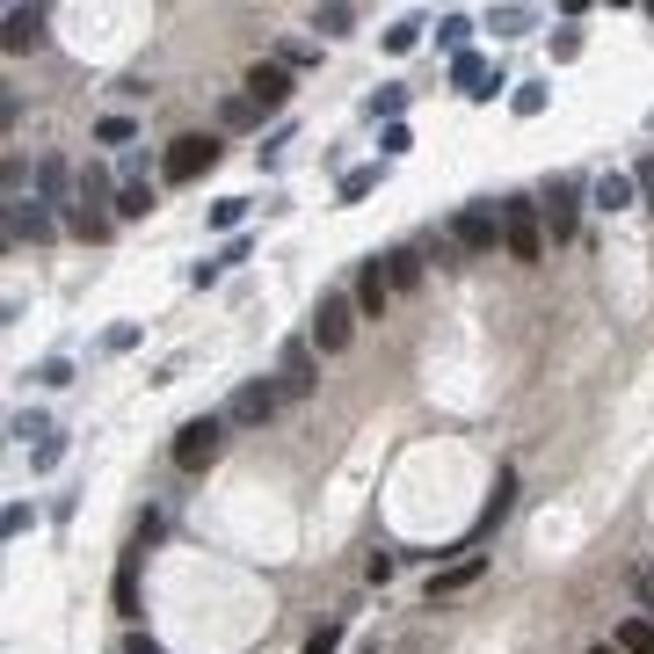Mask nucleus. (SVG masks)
I'll return each instance as SVG.
<instances>
[{"label": "nucleus", "mask_w": 654, "mask_h": 654, "mask_svg": "<svg viewBox=\"0 0 654 654\" xmlns=\"http://www.w3.org/2000/svg\"><path fill=\"white\" fill-rule=\"evenodd\" d=\"M502 247H509V262H546V219H538L531 197H502Z\"/></svg>", "instance_id": "obj_1"}, {"label": "nucleus", "mask_w": 654, "mask_h": 654, "mask_svg": "<svg viewBox=\"0 0 654 654\" xmlns=\"http://www.w3.org/2000/svg\"><path fill=\"white\" fill-rule=\"evenodd\" d=\"M109 225H117V197H109L103 168L81 175V204L66 211V233H81V241H109Z\"/></svg>", "instance_id": "obj_2"}, {"label": "nucleus", "mask_w": 654, "mask_h": 654, "mask_svg": "<svg viewBox=\"0 0 654 654\" xmlns=\"http://www.w3.org/2000/svg\"><path fill=\"white\" fill-rule=\"evenodd\" d=\"M219 451H225V414H190V422L175 430V465H182V473H204Z\"/></svg>", "instance_id": "obj_3"}, {"label": "nucleus", "mask_w": 654, "mask_h": 654, "mask_svg": "<svg viewBox=\"0 0 654 654\" xmlns=\"http://www.w3.org/2000/svg\"><path fill=\"white\" fill-rule=\"evenodd\" d=\"M349 335H357V298H349V292H320V313H313V349H320V357H342Z\"/></svg>", "instance_id": "obj_4"}, {"label": "nucleus", "mask_w": 654, "mask_h": 654, "mask_svg": "<svg viewBox=\"0 0 654 654\" xmlns=\"http://www.w3.org/2000/svg\"><path fill=\"white\" fill-rule=\"evenodd\" d=\"M276 386H284V400H306L313 386H320V357H313V335H292V342L276 349Z\"/></svg>", "instance_id": "obj_5"}, {"label": "nucleus", "mask_w": 654, "mask_h": 654, "mask_svg": "<svg viewBox=\"0 0 654 654\" xmlns=\"http://www.w3.org/2000/svg\"><path fill=\"white\" fill-rule=\"evenodd\" d=\"M219 168V138H204V131H182L168 146V160H160V175L168 182H204V175Z\"/></svg>", "instance_id": "obj_6"}, {"label": "nucleus", "mask_w": 654, "mask_h": 654, "mask_svg": "<svg viewBox=\"0 0 654 654\" xmlns=\"http://www.w3.org/2000/svg\"><path fill=\"white\" fill-rule=\"evenodd\" d=\"M276 408H284V386H276V379H247L241 393L225 400V430H262Z\"/></svg>", "instance_id": "obj_7"}, {"label": "nucleus", "mask_w": 654, "mask_h": 654, "mask_svg": "<svg viewBox=\"0 0 654 654\" xmlns=\"http://www.w3.org/2000/svg\"><path fill=\"white\" fill-rule=\"evenodd\" d=\"M444 233L465 247V255H495V247H502V211H495V204H465Z\"/></svg>", "instance_id": "obj_8"}, {"label": "nucleus", "mask_w": 654, "mask_h": 654, "mask_svg": "<svg viewBox=\"0 0 654 654\" xmlns=\"http://www.w3.org/2000/svg\"><path fill=\"white\" fill-rule=\"evenodd\" d=\"M44 247V241H59V211L44 204V197H22V204H8V247Z\"/></svg>", "instance_id": "obj_9"}, {"label": "nucleus", "mask_w": 654, "mask_h": 654, "mask_svg": "<svg viewBox=\"0 0 654 654\" xmlns=\"http://www.w3.org/2000/svg\"><path fill=\"white\" fill-rule=\"evenodd\" d=\"M241 95L262 109V117H270V109H284V103H292V66H276V59H255V66H247V81H241Z\"/></svg>", "instance_id": "obj_10"}, {"label": "nucleus", "mask_w": 654, "mask_h": 654, "mask_svg": "<svg viewBox=\"0 0 654 654\" xmlns=\"http://www.w3.org/2000/svg\"><path fill=\"white\" fill-rule=\"evenodd\" d=\"M44 36H52V8H8V22H0V44H8L15 59L36 52Z\"/></svg>", "instance_id": "obj_11"}, {"label": "nucleus", "mask_w": 654, "mask_h": 654, "mask_svg": "<svg viewBox=\"0 0 654 654\" xmlns=\"http://www.w3.org/2000/svg\"><path fill=\"white\" fill-rule=\"evenodd\" d=\"M451 81H458V95H465V103H495L502 87H509V81H502V73L487 66L481 52H465V59H451Z\"/></svg>", "instance_id": "obj_12"}, {"label": "nucleus", "mask_w": 654, "mask_h": 654, "mask_svg": "<svg viewBox=\"0 0 654 654\" xmlns=\"http://www.w3.org/2000/svg\"><path fill=\"white\" fill-rule=\"evenodd\" d=\"M36 197H44V204H81V182H73V168H66V160H59V154H44V160H36Z\"/></svg>", "instance_id": "obj_13"}, {"label": "nucleus", "mask_w": 654, "mask_h": 654, "mask_svg": "<svg viewBox=\"0 0 654 654\" xmlns=\"http://www.w3.org/2000/svg\"><path fill=\"white\" fill-rule=\"evenodd\" d=\"M574 211H582V182H552L546 204H538V219L552 225V241H568V233H574Z\"/></svg>", "instance_id": "obj_14"}, {"label": "nucleus", "mask_w": 654, "mask_h": 654, "mask_svg": "<svg viewBox=\"0 0 654 654\" xmlns=\"http://www.w3.org/2000/svg\"><path fill=\"white\" fill-rule=\"evenodd\" d=\"M349 298H357V313H363V320H386V306H393V284H386L379 255H371V262L357 270V292H349Z\"/></svg>", "instance_id": "obj_15"}, {"label": "nucleus", "mask_w": 654, "mask_h": 654, "mask_svg": "<svg viewBox=\"0 0 654 654\" xmlns=\"http://www.w3.org/2000/svg\"><path fill=\"white\" fill-rule=\"evenodd\" d=\"M481 568H487L481 552H465V560H451L444 574H430V597H458V589H473V582H481Z\"/></svg>", "instance_id": "obj_16"}, {"label": "nucleus", "mask_w": 654, "mask_h": 654, "mask_svg": "<svg viewBox=\"0 0 654 654\" xmlns=\"http://www.w3.org/2000/svg\"><path fill=\"white\" fill-rule=\"evenodd\" d=\"M589 197H597L603 211H633L640 182H633V175H619V168H611V175H597V182H589Z\"/></svg>", "instance_id": "obj_17"}, {"label": "nucleus", "mask_w": 654, "mask_h": 654, "mask_svg": "<svg viewBox=\"0 0 654 654\" xmlns=\"http://www.w3.org/2000/svg\"><path fill=\"white\" fill-rule=\"evenodd\" d=\"M379 270H386V284H393V292H414V284H422V255H414V247H386Z\"/></svg>", "instance_id": "obj_18"}, {"label": "nucleus", "mask_w": 654, "mask_h": 654, "mask_svg": "<svg viewBox=\"0 0 654 654\" xmlns=\"http://www.w3.org/2000/svg\"><path fill=\"white\" fill-rule=\"evenodd\" d=\"M154 204H160L154 182H117V219H146Z\"/></svg>", "instance_id": "obj_19"}, {"label": "nucleus", "mask_w": 654, "mask_h": 654, "mask_svg": "<svg viewBox=\"0 0 654 654\" xmlns=\"http://www.w3.org/2000/svg\"><path fill=\"white\" fill-rule=\"evenodd\" d=\"M233 262H247V241H225L211 262H197V270H190V284H219V276L233 270Z\"/></svg>", "instance_id": "obj_20"}, {"label": "nucleus", "mask_w": 654, "mask_h": 654, "mask_svg": "<svg viewBox=\"0 0 654 654\" xmlns=\"http://www.w3.org/2000/svg\"><path fill=\"white\" fill-rule=\"evenodd\" d=\"M313 30H320V36H349V30H357V8L327 0V8H313Z\"/></svg>", "instance_id": "obj_21"}, {"label": "nucleus", "mask_w": 654, "mask_h": 654, "mask_svg": "<svg viewBox=\"0 0 654 654\" xmlns=\"http://www.w3.org/2000/svg\"><path fill=\"white\" fill-rule=\"evenodd\" d=\"M611 647H619V654H654V619H625Z\"/></svg>", "instance_id": "obj_22"}, {"label": "nucleus", "mask_w": 654, "mask_h": 654, "mask_svg": "<svg viewBox=\"0 0 654 654\" xmlns=\"http://www.w3.org/2000/svg\"><path fill=\"white\" fill-rule=\"evenodd\" d=\"M255 117H262V109L247 103V95H225V103H219V124H225V131H247Z\"/></svg>", "instance_id": "obj_23"}, {"label": "nucleus", "mask_w": 654, "mask_h": 654, "mask_svg": "<svg viewBox=\"0 0 654 654\" xmlns=\"http://www.w3.org/2000/svg\"><path fill=\"white\" fill-rule=\"evenodd\" d=\"M379 175H386V160H379V168H349V175H342V204L371 197V190H379Z\"/></svg>", "instance_id": "obj_24"}, {"label": "nucleus", "mask_w": 654, "mask_h": 654, "mask_svg": "<svg viewBox=\"0 0 654 654\" xmlns=\"http://www.w3.org/2000/svg\"><path fill=\"white\" fill-rule=\"evenodd\" d=\"M465 36H473V22H465V15H444V22H436V44H444L451 59H465Z\"/></svg>", "instance_id": "obj_25"}, {"label": "nucleus", "mask_w": 654, "mask_h": 654, "mask_svg": "<svg viewBox=\"0 0 654 654\" xmlns=\"http://www.w3.org/2000/svg\"><path fill=\"white\" fill-rule=\"evenodd\" d=\"M241 219H247V197H219V204H211V225H219V233H241Z\"/></svg>", "instance_id": "obj_26"}, {"label": "nucleus", "mask_w": 654, "mask_h": 654, "mask_svg": "<svg viewBox=\"0 0 654 654\" xmlns=\"http://www.w3.org/2000/svg\"><path fill=\"white\" fill-rule=\"evenodd\" d=\"M487 30H495V36H524V30H531V8H495Z\"/></svg>", "instance_id": "obj_27"}, {"label": "nucleus", "mask_w": 654, "mask_h": 654, "mask_svg": "<svg viewBox=\"0 0 654 654\" xmlns=\"http://www.w3.org/2000/svg\"><path fill=\"white\" fill-rule=\"evenodd\" d=\"M414 44H422V22H414V15H408V22H393V30H386V52H393V59H408Z\"/></svg>", "instance_id": "obj_28"}, {"label": "nucleus", "mask_w": 654, "mask_h": 654, "mask_svg": "<svg viewBox=\"0 0 654 654\" xmlns=\"http://www.w3.org/2000/svg\"><path fill=\"white\" fill-rule=\"evenodd\" d=\"M400 109H408V87H379V95H371V117L400 124Z\"/></svg>", "instance_id": "obj_29"}, {"label": "nucleus", "mask_w": 654, "mask_h": 654, "mask_svg": "<svg viewBox=\"0 0 654 654\" xmlns=\"http://www.w3.org/2000/svg\"><path fill=\"white\" fill-rule=\"evenodd\" d=\"M95 138H103V146H131L138 124H131V117H103V124H95Z\"/></svg>", "instance_id": "obj_30"}, {"label": "nucleus", "mask_w": 654, "mask_h": 654, "mask_svg": "<svg viewBox=\"0 0 654 654\" xmlns=\"http://www.w3.org/2000/svg\"><path fill=\"white\" fill-rule=\"evenodd\" d=\"M117 611H124V619H138V574H131V560L117 568Z\"/></svg>", "instance_id": "obj_31"}, {"label": "nucleus", "mask_w": 654, "mask_h": 654, "mask_svg": "<svg viewBox=\"0 0 654 654\" xmlns=\"http://www.w3.org/2000/svg\"><path fill=\"white\" fill-rule=\"evenodd\" d=\"M8 430H15L22 444H30V436H36V444H52V422H44V414H15V422H8Z\"/></svg>", "instance_id": "obj_32"}, {"label": "nucleus", "mask_w": 654, "mask_h": 654, "mask_svg": "<svg viewBox=\"0 0 654 654\" xmlns=\"http://www.w3.org/2000/svg\"><path fill=\"white\" fill-rule=\"evenodd\" d=\"M30 524H36V509H30V502H8V517H0V531H8V538H22Z\"/></svg>", "instance_id": "obj_33"}, {"label": "nucleus", "mask_w": 654, "mask_h": 654, "mask_svg": "<svg viewBox=\"0 0 654 654\" xmlns=\"http://www.w3.org/2000/svg\"><path fill=\"white\" fill-rule=\"evenodd\" d=\"M509 109H517V117H538V109H546V87H517V95H509Z\"/></svg>", "instance_id": "obj_34"}, {"label": "nucleus", "mask_w": 654, "mask_h": 654, "mask_svg": "<svg viewBox=\"0 0 654 654\" xmlns=\"http://www.w3.org/2000/svg\"><path fill=\"white\" fill-rule=\"evenodd\" d=\"M408 146H414V138H408V124H386V131H379V154H386V160H400Z\"/></svg>", "instance_id": "obj_35"}, {"label": "nucleus", "mask_w": 654, "mask_h": 654, "mask_svg": "<svg viewBox=\"0 0 654 654\" xmlns=\"http://www.w3.org/2000/svg\"><path fill=\"white\" fill-rule=\"evenodd\" d=\"M306 654H342V625H320V633L306 640Z\"/></svg>", "instance_id": "obj_36"}, {"label": "nucleus", "mask_w": 654, "mask_h": 654, "mask_svg": "<svg viewBox=\"0 0 654 654\" xmlns=\"http://www.w3.org/2000/svg\"><path fill=\"white\" fill-rule=\"evenodd\" d=\"M131 342H138V327H131V320H124V327H109V335H103V349H109V357H124Z\"/></svg>", "instance_id": "obj_37"}, {"label": "nucleus", "mask_w": 654, "mask_h": 654, "mask_svg": "<svg viewBox=\"0 0 654 654\" xmlns=\"http://www.w3.org/2000/svg\"><path fill=\"white\" fill-rule=\"evenodd\" d=\"M59 458H66V444H59V436H52V444H36V451H30V465H36V473H52Z\"/></svg>", "instance_id": "obj_38"}, {"label": "nucleus", "mask_w": 654, "mask_h": 654, "mask_svg": "<svg viewBox=\"0 0 654 654\" xmlns=\"http://www.w3.org/2000/svg\"><path fill=\"white\" fill-rule=\"evenodd\" d=\"M552 59H560V66H568V59H582V36L560 30V36H552Z\"/></svg>", "instance_id": "obj_39"}, {"label": "nucleus", "mask_w": 654, "mask_h": 654, "mask_svg": "<svg viewBox=\"0 0 654 654\" xmlns=\"http://www.w3.org/2000/svg\"><path fill=\"white\" fill-rule=\"evenodd\" d=\"M276 66H313V44H276Z\"/></svg>", "instance_id": "obj_40"}, {"label": "nucleus", "mask_w": 654, "mask_h": 654, "mask_svg": "<svg viewBox=\"0 0 654 654\" xmlns=\"http://www.w3.org/2000/svg\"><path fill=\"white\" fill-rule=\"evenodd\" d=\"M633 182H640V197H647V211H654V160H640V175H633Z\"/></svg>", "instance_id": "obj_41"}, {"label": "nucleus", "mask_w": 654, "mask_h": 654, "mask_svg": "<svg viewBox=\"0 0 654 654\" xmlns=\"http://www.w3.org/2000/svg\"><path fill=\"white\" fill-rule=\"evenodd\" d=\"M124 654H168V647H160V640H146V633H131V640H124Z\"/></svg>", "instance_id": "obj_42"}, {"label": "nucleus", "mask_w": 654, "mask_h": 654, "mask_svg": "<svg viewBox=\"0 0 654 654\" xmlns=\"http://www.w3.org/2000/svg\"><path fill=\"white\" fill-rule=\"evenodd\" d=\"M640 597L654 603V560H647V568H640Z\"/></svg>", "instance_id": "obj_43"}, {"label": "nucleus", "mask_w": 654, "mask_h": 654, "mask_svg": "<svg viewBox=\"0 0 654 654\" xmlns=\"http://www.w3.org/2000/svg\"><path fill=\"white\" fill-rule=\"evenodd\" d=\"M589 654H619V647H589Z\"/></svg>", "instance_id": "obj_44"}]
</instances>
